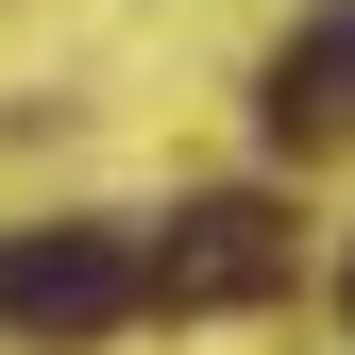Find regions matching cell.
I'll list each match as a JSON object with an SVG mask.
<instances>
[{"label":"cell","mask_w":355,"mask_h":355,"mask_svg":"<svg viewBox=\"0 0 355 355\" xmlns=\"http://www.w3.org/2000/svg\"><path fill=\"white\" fill-rule=\"evenodd\" d=\"M271 136H288V153H338V136H355V0L288 17V51H271Z\"/></svg>","instance_id":"3957f363"},{"label":"cell","mask_w":355,"mask_h":355,"mask_svg":"<svg viewBox=\"0 0 355 355\" xmlns=\"http://www.w3.org/2000/svg\"><path fill=\"white\" fill-rule=\"evenodd\" d=\"M102 322H136V237H102V220L0 237V338H102Z\"/></svg>","instance_id":"7a4b0ae2"},{"label":"cell","mask_w":355,"mask_h":355,"mask_svg":"<svg viewBox=\"0 0 355 355\" xmlns=\"http://www.w3.org/2000/svg\"><path fill=\"white\" fill-rule=\"evenodd\" d=\"M271 288H288V203H254V187L169 203V237L136 254V304H169V322H220V304H271Z\"/></svg>","instance_id":"6da1fadb"}]
</instances>
